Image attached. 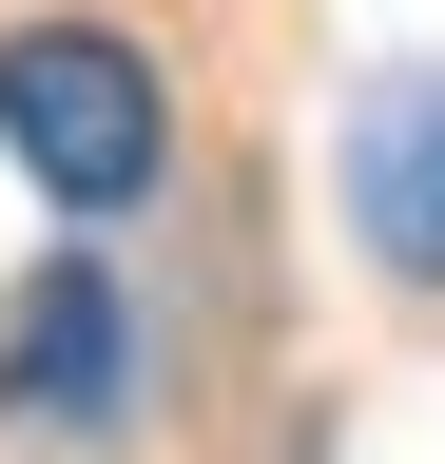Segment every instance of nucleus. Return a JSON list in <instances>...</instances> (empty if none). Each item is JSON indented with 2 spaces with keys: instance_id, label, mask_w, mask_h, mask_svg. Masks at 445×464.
<instances>
[{
  "instance_id": "3",
  "label": "nucleus",
  "mask_w": 445,
  "mask_h": 464,
  "mask_svg": "<svg viewBox=\"0 0 445 464\" xmlns=\"http://www.w3.org/2000/svg\"><path fill=\"white\" fill-rule=\"evenodd\" d=\"M349 232L407 290H445V58H407V78L349 97Z\"/></svg>"
},
{
  "instance_id": "2",
  "label": "nucleus",
  "mask_w": 445,
  "mask_h": 464,
  "mask_svg": "<svg viewBox=\"0 0 445 464\" xmlns=\"http://www.w3.org/2000/svg\"><path fill=\"white\" fill-rule=\"evenodd\" d=\"M117 387H136V310H117L97 252H59L0 310V406H20V426H117Z\"/></svg>"
},
{
  "instance_id": "1",
  "label": "nucleus",
  "mask_w": 445,
  "mask_h": 464,
  "mask_svg": "<svg viewBox=\"0 0 445 464\" xmlns=\"http://www.w3.org/2000/svg\"><path fill=\"white\" fill-rule=\"evenodd\" d=\"M0 155L59 213H136L155 174H175V78H155L117 20H20L0 39Z\"/></svg>"
}]
</instances>
